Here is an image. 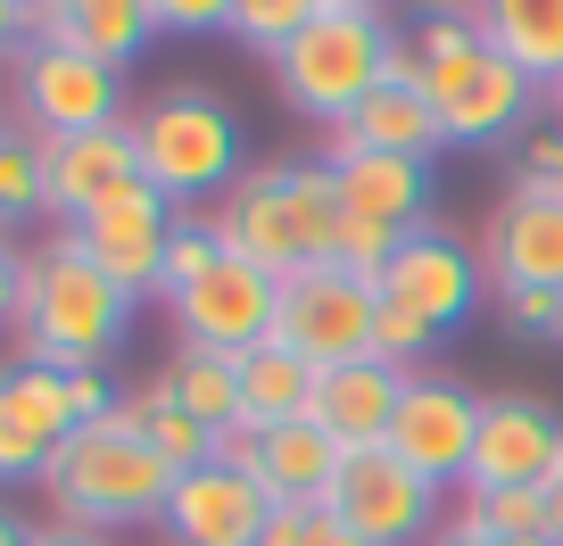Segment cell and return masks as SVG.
<instances>
[{"instance_id":"cell-41","label":"cell","mask_w":563,"mask_h":546,"mask_svg":"<svg viewBox=\"0 0 563 546\" xmlns=\"http://www.w3.org/2000/svg\"><path fill=\"white\" fill-rule=\"evenodd\" d=\"M42 546H117V538H100V530H75V522H51V530H42Z\"/></svg>"},{"instance_id":"cell-12","label":"cell","mask_w":563,"mask_h":546,"mask_svg":"<svg viewBox=\"0 0 563 546\" xmlns=\"http://www.w3.org/2000/svg\"><path fill=\"white\" fill-rule=\"evenodd\" d=\"M42 149V215H100L108 199L141 191V142H133V116L100 124V133H67V142H34Z\"/></svg>"},{"instance_id":"cell-6","label":"cell","mask_w":563,"mask_h":546,"mask_svg":"<svg viewBox=\"0 0 563 546\" xmlns=\"http://www.w3.org/2000/svg\"><path fill=\"white\" fill-rule=\"evenodd\" d=\"M9 91H18V116L34 142L124 124V75L100 67L91 51H18L9 58Z\"/></svg>"},{"instance_id":"cell-27","label":"cell","mask_w":563,"mask_h":546,"mask_svg":"<svg viewBox=\"0 0 563 546\" xmlns=\"http://www.w3.org/2000/svg\"><path fill=\"white\" fill-rule=\"evenodd\" d=\"M166 398L183 414H199L208 431H232L241 423V356H216V348H175V365L158 372Z\"/></svg>"},{"instance_id":"cell-15","label":"cell","mask_w":563,"mask_h":546,"mask_svg":"<svg viewBox=\"0 0 563 546\" xmlns=\"http://www.w3.org/2000/svg\"><path fill=\"white\" fill-rule=\"evenodd\" d=\"M265 522H274V489L257 472H232V464H199L166 497V538L175 546H257Z\"/></svg>"},{"instance_id":"cell-48","label":"cell","mask_w":563,"mask_h":546,"mask_svg":"<svg viewBox=\"0 0 563 546\" xmlns=\"http://www.w3.org/2000/svg\"><path fill=\"white\" fill-rule=\"evenodd\" d=\"M555 480H563V447H555Z\"/></svg>"},{"instance_id":"cell-8","label":"cell","mask_w":563,"mask_h":546,"mask_svg":"<svg viewBox=\"0 0 563 546\" xmlns=\"http://www.w3.org/2000/svg\"><path fill=\"white\" fill-rule=\"evenodd\" d=\"M323 505H332L365 546H415V538H431V522H440V489H431L415 464H398L389 447H349L340 472H332V489H323Z\"/></svg>"},{"instance_id":"cell-2","label":"cell","mask_w":563,"mask_h":546,"mask_svg":"<svg viewBox=\"0 0 563 546\" xmlns=\"http://www.w3.org/2000/svg\"><path fill=\"white\" fill-rule=\"evenodd\" d=\"M42 497H51L58 522L75 530H100V538H117V530L133 522H166V497H175V472L158 464V447L141 439L133 423H84L58 439L51 472L34 480Z\"/></svg>"},{"instance_id":"cell-18","label":"cell","mask_w":563,"mask_h":546,"mask_svg":"<svg viewBox=\"0 0 563 546\" xmlns=\"http://www.w3.org/2000/svg\"><path fill=\"white\" fill-rule=\"evenodd\" d=\"M67 431H75V414H67V372L0 365V480H42Z\"/></svg>"},{"instance_id":"cell-36","label":"cell","mask_w":563,"mask_h":546,"mask_svg":"<svg viewBox=\"0 0 563 546\" xmlns=\"http://www.w3.org/2000/svg\"><path fill=\"white\" fill-rule=\"evenodd\" d=\"M497 307H506V323H514V332L555 339V315H563V299H555V290H497Z\"/></svg>"},{"instance_id":"cell-5","label":"cell","mask_w":563,"mask_h":546,"mask_svg":"<svg viewBox=\"0 0 563 546\" xmlns=\"http://www.w3.org/2000/svg\"><path fill=\"white\" fill-rule=\"evenodd\" d=\"M389 34H398V25L373 18V9H316V25H307V34L274 58L282 100L299 108V116H316L323 133H340V124H349L356 108L382 91Z\"/></svg>"},{"instance_id":"cell-43","label":"cell","mask_w":563,"mask_h":546,"mask_svg":"<svg viewBox=\"0 0 563 546\" xmlns=\"http://www.w3.org/2000/svg\"><path fill=\"white\" fill-rule=\"evenodd\" d=\"M547 538L563 546V480H547Z\"/></svg>"},{"instance_id":"cell-37","label":"cell","mask_w":563,"mask_h":546,"mask_svg":"<svg viewBox=\"0 0 563 546\" xmlns=\"http://www.w3.org/2000/svg\"><path fill=\"white\" fill-rule=\"evenodd\" d=\"M522 182H563V124L522 133Z\"/></svg>"},{"instance_id":"cell-47","label":"cell","mask_w":563,"mask_h":546,"mask_svg":"<svg viewBox=\"0 0 563 546\" xmlns=\"http://www.w3.org/2000/svg\"><path fill=\"white\" fill-rule=\"evenodd\" d=\"M506 546H555V538H506Z\"/></svg>"},{"instance_id":"cell-35","label":"cell","mask_w":563,"mask_h":546,"mask_svg":"<svg viewBox=\"0 0 563 546\" xmlns=\"http://www.w3.org/2000/svg\"><path fill=\"white\" fill-rule=\"evenodd\" d=\"M232 9L241 0H150L158 34H232Z\"/></svg>"},{"instance_id":"cell-7","label":"cell","mask_w":563,"mask_h":546,"mask_svg":"<svg viewBox=\"0 0 563 546\" xmlns=\"http://www.w3.org/2000/svg\"><path fill=\"white\" fill-rule=\"evenodd\" d=\"M373 315H382V290L340 274V265H299L282 282V307H274V339L299 348L307 365H356L373 356Z\"/></svg>"},{"instance_id":"cell-30","label":"cell","mask_w":563,"mask_h":546,"mask_svg":"<svg viewBox=\"0 0 563 546\" xmlns=\"http://www.w3.org/2000/svg\"><path fill=\"white\" fill-rule=\"evenodd\" d=\"M224 265V232H216V215H183L175 224V241H166V274H158V299L175 307L183 290H199Z\"/></svg>"},{"instance_id":"cell-14","label":"cell","mask_w":563,"mask_h":546,"mask_svg":"<svg viewBox=\"0 0 563 546\" xmlns=\"http://www.w3.org/2000/svg\"><path fill=\"white\" fill-rule=\"evenodd\" d=\"M555 447H563V423L547 398H522V389L514 398H481V439H473L464 489H547L555 480Z\"/></svg>"},{"instance_id":"cell-29","label":"cell","mask_w":563,"mask_h":546,"mask_svg":"<svg viewBox=\"0 0 563 546\" xmlns=\"http://www.w3.org/2000/svg\"><path fill=\"white\" fill-rule=\"evenodd\" d=\"M456 530L506 546V538H547V489H464Z\"/></svg>"},{"instance_id":"cell-38","label":"cell","mask_w":563,"mask_h":546,"mask_svg":"<svg viewBox=\"0 0 563 546\" xmlns=\"http://www.w3.org/2000/svg\"><path fill=\"white\" fill-rule=\"evenodd\" d=\"M257 456H265V431H257V423L216 431V464H232V472H257Z\"/></svg>"},{"instance_id":"cell-23","label":"cell","mask_w":563,"mask_h":546,"mask_svg":"<svg viewBox=\"0 0 563 546\" xmlns=\"http://www.w3.org/2000/svg\"><path fill=\"white\" fill-rule=\"evenodd\" d=\"M117 423H133L141 439L158 447V464L166 472H199V464H216V431L199 423V414H183L175 398H166V381H141V389H124L117 398Z\"/></svg>"},{"instance_id":"cell-1","label":"cell","mask_w":563,"mask_h":546,"mask_svg":"<svg viewBox=\"0 0 563 546\" xmlns=\"http://www.w3.org/2000/svg\"><path fill=\"white\" fill-rule=\"evenodd\" d=\"M124 299L100 265L75 248V232L58 224V241H42L25 257V299H18V365H42V372H100V356L124 339Z\"/></svg>"},{"instance_id":"cell-39","label":"cell","mask_w":563,"mask_h":546,"mask_svg":"<svg viewBox=\"0 0 563 546\" xmlns=\"http://www.w3.org/2000/svg\"><path fill=\"white\" fill-rule=\"evenodd\" d=\"M18 299H25V248L0 232V323H18Z\"/></svg>"},{"instance_id":"cell-45","label":"cell","mask_w":563,"mask_h":546,"mask_svg":"<svg viewBox=\"0 0 563 546\" xmlns=\"http://www.w3.org/2000/svg\"><path fill=\"white\" fill-rule=\"evenodd\" d=\"M323 9H373V18H382V9H389V0H323Z\"/></svg>"},{"instance_id":"cell-44","label":"cell","mask_w":563,"mask_h":546,"mask_svg":"<svg viewBox=\"0 0 563 546\" xmlns=\"http://www.w3.org/2000/svg\"><path fill=\"white\" fill-rule=\"evenodd\" d=\"M431 546H489V538H473V530H440Z\"/></svg>"},{"instance_id":"cell-10","label":"cell","mask_w":563,"mask_h":546,"mask_svg":"<svg viewBox=\"0 0 563 546\" xmlns=\"http://www.w3.org/2000/svg\"><path fill=\"white\" fill-rule=\"evenodd\" d=\"M481 265L497 290H555L563 299V182H506L489 232H481Z\"/></svg>"},{"instance_id":"cell-22","label":"cell","mask_w":563,"mask_h":546,"mask_svg":"<svg viewBox=\"0 0 563 546\" xmlns=\"http://www.w3.org/2000/svg\"><path fill=\"white\" fill-rule=\"evenodd\" d=\"M340 149H382V158H440L448 149V133H440V116H431V100L422 91H406V83H382L365 108H356L349 124L332 133Z\"/></svg>"},{"instance_id":"cell-33","label":"cell","mask_w":563,"mask_h":546,"mask_svg":"<svg viewBox=\"0 0 563 546\" xmlns=\"http://www.w3.org/2000/svg\"><path fill=\"white\" fill-rule=\"evenodd\" d=\"M257 546H365V538H356L323 497H307V505H274V522H265Z\"/></svg>"},{"instance_id":"cell-40","label":"cell","mask_w":563,"mask_h":546,"mask_svg":"<svg viewBox=\"0 0 563 546\" xmlns=\"http://www.w3.org/2000/svg\"><path fill=\"white\" fill-rule=\"evenodd\" d=\"M25 51V0H0V58Z\"/></svg>"},{"instance_id":"cell-21","label":"cell","mask_w":563,"mask_h":546,"mask_svg":"<svg viewBox=\"0 0 563 546\" xmlns=\"http://www.w3.org/2000/svg\"><path fill=\"white\" fill-rule=\"evenodd\" d=\"M473 25L489 51H506L539 91L563 83V0H473Z\"/></svg>"},{"instance_id":"cell-20","label":"cell","mask_w":563,"mask_h":546,"mask_svg":"<svg viewBox=\"0 0 563 546\" xmlns=\"http://www.w3.org/2000/svg\"><path fill=\"white\" fill-rule=\"evenodd\" d=\"M340 182V215H365V224H389V232H422L431 215V166L422 158H382V149H323Z\"/></svg>"},{"instance_id":"cell-46","label":"cell","mask_w":563,"mask_h":546,"mask_svg":"<svg viewBox=\"0 0 563 546\" xmlns=\"http://www.w3.org/2000/svg\"><path fill=\"white\" fill-rule=\"evenodd\" d=\"M547 100H555V124H563V83H555V91H547Z\"/></svg>"},{"instance_id":"cell-3","label":"cell","mask_w":563,"mask_h":546,"mask_svg":"<svg viewBox=\"0 0 563 546\" xmlns=\"http://www.w3.org/2000/svg\"><path fill=\"white\" fill-rule=\"evenodd\" d=\"M422 42V100H431V116H440L448 149H481V142H506V133H522L530 100H539V83H530L522 67H514L506 51H489L473 25V9H456V18H422L415 25Z\"/></svg>"},{"instance_id":"cell-11","label":"cell","mask_w":563,"mask_h":546,"mask_svg":"<svg viewBox=\"0 0 563 546\" xmlns=\"http://www.w3.org/2000/svg\"><path fill=\"white\" fill-rule=\"evenodd\" d=\"M274 307H282V282L224 248V265H216L208 282L175 299V332H183V348L249 356V348H265V339H274Z\"/></svg>"},{"instance_id":"cell-17","label":"cell","mask_w":563,"mask_h":546,"mask_svg":"<svg viewBox=\"0 0 563 546\" xmlns=\"http://www.w3.org/2000/svg\"><path fill=\"white\" fill-rule=\"evenodd\" d=\"M415 372L382 365V356H356V365H316V389H307V414L299 423H316L323 439L340 447H382L389 423H398V398Z\"/></svg>"},{"instance_id":"cell-9","label":"cell","mask_w":563,"mask_h":546,"mask_svg":"<svg viewBox=\"0 0 563 546\" xmlns=\"http://www.w3.org/2000/svg\"><path fill=\"white\" fill-rule=\"evenodd\" d=\"M473 439H481V398H473L464 381L415 372L382 447H389L398 464H415L431 489H464V472H473Z\"/></svg>"},{"instance_id":"cell-34","label":"cell","mask_w":563,"mask_h":546,"mask_svg":"<svg viewBox=\"0 0 563 546\" xmlns=\"http://www.w3.org/2000/svg\"><path fill=\"white\" fill-rule=\"evenodd\" d=\"M431 339H440V323H422L415 307L382 299V315H373V356H382V365L415 372V356H431Z\"/></svg>"},{"instance_id":"cell-19","label":"cell","mask_w":563,"mask_h":546,"mask_svg":"<svg viewBox=\"0 0 563 546\" xmlns=\"http://www.w3.org/2000/svg\"><path fill=\"white\" fill-rule=\"evenodd\" d=\"M216 232H224L232 257H249L257 274H274V282H290L299 274V224H290V166H257V175L232 182L224 215H216Z\"/></svg>"},{"instance_id":"cell-13","label":"cell","mask_w":563,"mask_h":546,"mask_svg":"<svg viewBox=\"0 0 563 546\" xmlns=\"http://www.w3.org/2000/svg\"><path fill=\"white\" fill-rule=\"evenodd\" d=\"M175 224H183V215L166 208L150 182H141V191L108 199L100 215H84V224H67V232H75V248L100 265L124 299H158V274H166V241H175Z\"/></svg>"},{"instance_id":"cell-26","label":"cell","mask_w":563,"mask_h":546,"mask_svg":"<svg viewBox=\"0 0 563 546\" xmlns=\"http://www.w3.org/2000/svg\"><path fill=\"white\" fill-rule=\"evenodd\" d=\"M58 9H67V51H91L100 67H117V75L158 42L150 0H58Z\"/></svg>"},{"instance_id":"cell-49","label":"cell","mask_w":563,"mask_h":546,"mask_svg":"<svg viewBox=\"0 0 563 546\" xmlns=\"http://www.w3.org/2000/svg\"><path fill=\"white\" fill-rule=\"evenodd\" d=\"M555 348H563V315H555Z\"/></svg>"},{"instance_id":"cell-32","label":"cell","mask_w":563,"mask_h":546,"mask_svg":"<svg viewBox=\"0 0 563 546\" xmlns=\"http://www.w3.org/2000/svg\"><path fill=\"white\" fill-rule=\"evenodd\" d=\"M25 215H42V149H34V133L0 124V232L25 224Z\"/></svg>"},{"instance_id":"cell-4","label":"cell","mask_w":563,"mask_h":546,"mask_svg":"<svg viewBox=\"0 0 563 546\" xmlns=\"http://www.w3.org/2000/svg\"><path fill=\"white\" fill-rule=\"evenodd\" d=\"M133 142H141V182L166 208H191V199L241 182V116L208 83H166L158 100H141Z\"/></svg>"},{"instance_id":"cell-25","label":"cell","mask_w":563,"mask_h":546,"mask_svg":"<svg viewBox=\"0 0 563 546\" xmlns=\"http://www.w3.org/2000/svg\"><path fill=\"white\" fill-rule=\"evenodd\" d=\"M307 389H316V365H307L299 348L265 339V348L241 356V423H257V431L299 423V414H307Z\"/></svg>"},{"instance_id":"cell-42","label":"cell","mask_w":563,"mask_h":546,"mask_svg":"<svg viewBox=\"0 0 563 546\" xmlns=\"http://www.w3.org/2000/svg\"><path fill=\"white\" fill-rule=\"evenodd\" d=\"M0 546H42V530H34V522H18V513L0 505Z\"/></svg>"},{"instance_id":"cell-16","label":"cell","mask_w":563,"mask_h":546,"mask_svg":"<svg viewBox=\"0 0 563 546\" xmlns=\"http://www.w3.org/2000/svg\"><path fill=\"white\" fill-rule=\"evenodd\" d=\"M481 282H489V265L473 257L464 241H448V232H431L422 224L415 241L389 257V274H382V299H398V307H415L422 323H464L481 307Z\"/></svg>"},{"instance_id":"cell-31","label":"cell","mask_w":563,"mask_h":546,"mask_svg":"<svg viewBox=\"0 0 563 546\" xmlns=\"http://www.w3.org/2000/svg\"><path fill=\"white\" fill-rule=\"evenodd\" d=\"M316 9L323 0H241V9H232V34H241L257 58H282L307 25H316Z\"/></svg>"},{"instance_id":"cell-28","label":"cell","mask_w":563,"mask_h":546,"mask_svg":"<svg viewBox=\"0 0 563 546\" xmlns=\"http://www.w3.org/2000/svg\"><path fill=\"white\" fill-rule=\"evenodd\" d=\"M290 224H299V257L307 265H332L340 257V182L323 158L290 166Z\"/></svg>"},{"instance_id":"cell-24","label":"cell","mask_w":563,"mask_h":546,"mask_svg":"<svg viewBox=\"0 0 563 546\" xmlns=\"http://www.w3.org/2000/svg\"><path fill=\"white\" fill-rule=\"evenodd\" d=\"M340 456H349V447L323 439L316 423H274L265 431V456H257V480L274 489V505H307V497L332 489Z\"/></svg>"}]
</instances>
